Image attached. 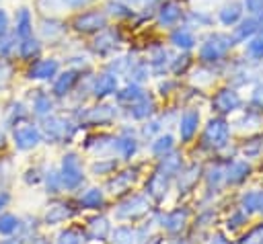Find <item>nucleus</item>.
Here are the masks:
<instances>
[{"label": "nucleus", "mask_w": 263, "mask_h": 244, "mask_svg": "<svg viewBox=\"0 0 263 244\" xmlns=\"http://www.w3.org/2000/svg\"><path fill=\"white\" fill-rule=\"evenodd\" d=\"M175 244H181V242H175Z\"/></svg>", "instance_id": "obj_59"}, {"label": "nucleus", "mask_w": 263, "mask_h": 244, "mask_svg": "<svg viewBox=\"0 0 263 244\" xmlns=\"http://www.w3.org/2000/svg\"><path fill=\"white\" fill-rule=\"evenodd\" d=\"M113 168H115V160H105V162H97V164H92V172H99V174L109 172V170H113Z\"/></svg>", "instance_id": "obj_43"}, {"label": "nucleus", "mask_w": 263, "mask_h": 244, "mask_svg": "<svg viewBox=\"0 0 263 244\" xmlns=\"http://www.w3.org/2000/svg\"><path fill=\"white\" fill-rule=\"evenodd\" d=\"M261 197H263V193H261V191H251V193H247V195L242 197V211H245V213L259 211Z\"/></svg>", "instance_id": "obj_29"}, {"label": "nucleus", "mask_w": 263, "mask_h": 244, "mask_svg": "<svg viewBox=\"0 0 263 244\" xmlns=\"http://www.w3.org/2000/svg\"><path fill=\"white\" fill-rule=\"evenodd\" d=\"M171 148H173V137H171V135H162V137H158V139L152 144V152H154L156 156H164Z\"/></svg>", "instance_id": "obj_36"}, {"label": "nucleus", "mask_w": 263, "mask_h": 244, "mask_svg": "<svg viewBox=\"0 0 263 244\" xmlns=\"http://www.w3.org/2000/svg\"><path fill=\"white\" fill-rule=\"evenodd\" d=\"M0 244H18L16 240H4V242H0Z\"/></svg>", "instance_id": "obj_55"}, {"label": "nucleus", "mask_w": 263, "mask_h": 244, "mask_svg": "<svg viewBox=\"0 0 263 244\" xmlns=\"http://www.w3.org/2000/svg\"><path fill=\"white\" fill-rule=\"evenodd\" d=\"M76 72H64L58 80H55V84H53V92L58 94V96H64V94H68L70 90H72V86L76 84Z\"/></svg>", "instance_id": "obj_21"}, {"label": "nucleus", "mask_w": 263, "mask_h": 244, "mask_svg": "<svg viewBox=\"0 0 263 244\" xmlns=\"http://www.w3.org/2000/svg\"><path fill=\"white\" fill-rule=\"evenodd\" d=\"M12 139L18 150H31L41 141V133L31 123H16V127L12 131Z\"/></svg>", "instance_id": "obj_4"}, {"label": "nucleus", "mask_w": 263, "mask_h": 244, "mask_svg": "<svg viewBox=\"0 0 263 244\" xmlns=\"http://www.w3.org/2000/svg\"><path fill=\"white\" fill-rule=\"evenodd\" d=\"M60 178H62V185L66 189H76L82 182V166H80V160H78L76 154L70 152V154L64 156Z\"/></svg>", "instance_id": "obj_2"}, {"label": "nucleus", "mask_w": 263, "mask_h": 244, "mask_svg": "<svg viewBox=\"0 0 263 244\" xmlns=\"http://www.w3.org/2000/svg\"><path fill=\"white\" fill-rule=\"evenodd\" d=\"M249 172H251V166L247 162H232L226 170V180L230 185H238L249 176Z\"/></svg>", "instance_id": "obj_17"}, {"label": "nucleus", "mask_w": 263, "mask_h": 244, "mask_svg": "<svg viewBox=\"0 0 263 244\" xmlns=\"http://www.w3.org/2000/svg\"><path fill=\"white\" fill-rule=\"evenodd\" d=\"M117 47V35L113 31H105L95 39V49L99 53H109Z\"/></svg>", "instance_id": "obj_20"}, {"label": "nucleus", "mask_w": 263, "mask_h": 244, "mask_svg": "<svg viewBox=\"0 0 263 244\" xmlns=\"http://www.w3.org/2000/svg\"><path fill=\"white\" fill-rule=\"evenodd\" d=\"M33 35V21H31V12L27 8H21L16 12V37L23 41L27 37Z\"/></svg>", "instance_id": "obj_15"}, {"label": "nucleus", "mask_w": 263, "mask_h": 244, "mask_svg": "<svg viewBox=\"0 0 263 244\" xmlns=\"http://www.w3.org/2000/svg\"><path fill=\"white\" fill-rule=\"evenodd\" d=\"M164 57H168V51H166L164 47H156V49L152 51V55H150V64L154 66V70H156V72H160V70H162Z\"/></svg>", "instance_id": "obj_37"}, {"label": "nucleus", "mask_w": 263, "mask_h": 244, "mask_svg": "<svg viewBox=\"0 0 263 244\" xmlns=\"http://www.w3.org/2000/svg\"><path fill=\"white\" fill-rule=\"evenodd\" d=\"M0 144H2V133H0Z\"/></svg>", "instance_id": "obj_58"}, {"label": "nucleus", "mask_w": 263, "mask_h": 244, "mask_svg": "<svg viewBox=\"0 0 263 244\" xmlns=\"http://www.w3.org/2000/svg\"><path fill=\"white\" fill-rule=\"evenodd\" d=\"M158 129H160V125H158L156 121H152V123H148V125L144 127V135H146V137H150V135H154Z\"/></svg>", "instance_id": "obj_51"}, {"label": "nucleus", "mask_w": 263, "mask_h": 244, "mask_svg": "<svg viewBox=\"0 0 263 244\" xmlns=\"http://www.w3.org/2000/svg\"><path fill=\"white\" fill-rule=\"evenodd\" d=\"M105 25H107V16H105L103 12H99V10L84 12V14L76 16V21H74L76 31H80V33H92V31H101Z\"/></svg>", "instance_id": "obj_6"}, {"label": "nucleus", "mask_w": 263, "mask_h": 244, "mask_svg": "<svg viewBox=\"0 0 263 244\" xmlns=\"http://www.w3.org/2000/svg\"><path fill=\"white\" fill-rule=\"evenodd\" d=\"M232 45H234V39H232V37L222 35V33H214V35H210V37L203 41V45L199 47V59L205 62V64H214V62H218L220 57H224L226 51H228Z\"/></svg>", "instance_id": "obj_1"}, {"label": "nucleus", "mask_w": 263, "mask_h": 244, "mask_svg": "<svg viewBox=\"0 0 263 244\" xmlns=\"http://www.w3.org/2000/svg\"><path fill=\"white\" fill-rule=\"evenodd\" d=\"M212 107H214V111H218V113H232V111H236V109L240 107V96H238L234 90L224 88V90L216 92V96H214V100H212Z\"/></svg>", "instance_id": "obj_7"}, {"label": "nucleus", "mask_w": 263, "mask_h": 244, "mask_svg": "<svg viewBox=\"0 0 263 244\" xmlns=\"http://www.w3.org/2000/svg\"><path fill=\"white\" fill-rule=\"evenodd\" d=\"M259 211L263 213V197H261V205H259Z\"/></svg>", "instance_id": "obj_56"}, {"label": "nucleus", "mask_w": 263, "mask_h": 244, "mask_svg": "<svg viewBox=\"0 0 263 244\" xmlns=\"http://www.w3.org/2000/svg\"><path fill=\"white\" fill-rule=\"evenodd\" d=\"M55 72H58V62L47 57V59H39V62H35L31 66L29 78H33V80H49L51 76H55Z\"/></svg>", "instance_id": "obj_10"}, {"label": "nucleus", "mask_w": 263, "mask_h": 244, "mask_svg": "<svg viewBox=\"0 0 263 244\" xmlns=\"http://www.w3.org/2000/svg\"><path fill=\"white\" fill-rule=\"evenodd\" d=\"M185 221H187V211L183 209H175L173 213H168L164 219H162V226L168 230V232H179L183 226H185Z\"/></svg>", "instance_id": "obj_22"}, {"label": "nucleus", "mask_w": 263, "mask_h": 244, "mask_svg": "<svg viewBox=\"0 0 263 244\" xmlns=\"http://www.w3.org/2000/svg\"><path fill=\"white\" fill-rule=\"evenodd\" d=\"M80 205H82V207H88V209L101 207V205H103V191H101V189H88V191L80 197Z\"/></svg>", "instance_id": "obj_24"}, {"label": "nucleus", "mask_w": 263, "mask_h": 244, "mask_svg": "<svg viewBox=\"0 0 263 244\" xmlns=\"http://www.w3.org/2000/svg\"><path fill=\"white\" fill-rule=\"evenodd\" d=\"M245 6L253 14H261L263 12V0H245Z\"/></svg>", "instance_id": "obj_46"}, {"label": "nucleus", "mask_w": 263, "mask_h": 244, "mask_svg": "<svg viewBox=\"0 0 263 244\" xmlns=\"http://www.w3.org/2000/svg\"><path fill=\"white\" fill-rule=\"evenodd\" d=\"M197 123H199V111L197 109H187L181 117V123H179V133H181V139L183 141H189L197 129Z\"/></svg>", "instance_id": "obj_11"}, {"label": "nucleus", "mask_w": 263, "mask_h": 244, "mask_svg": "<svg viewBox=\"0 0 263 244\" xmlns=\"http://www.w3.org/2000/svg\"><path fill=\"white\" fill-rule=\"evenodd\" d=\"M228 123L224 119H212L203 131V144L210 148H222L228 141Z\"/></svg>", "instance_id": "obj_3"}, {"label": "nucleus", "mask_w": 263, "mask_h": 244, "mask_svg": "<svg viewBox=\"0 0 263 244\" xmlns=\"http://www.w3.org/2000/svg\"><path fill=\"white\" fill-rule=\"evenodd\" d=\"M18 53H21V57L31 59L33 55H37V53H39V41H37V39H33V35H31V37H27V39H23V41H21V45H18Z\"/></svg>", "instance_id": "obj_27"}, {"label": "nucleus", "mask_w": 263, "mask_h": 244, "mask_svg": "<svg viewBox=\"0 0 263 244\" xmlns=\"http://www.w3.org/2000/svg\"><path fill=\"white\" fill-rule=\"evenodd\" d=\"M247 53H249L251 57H255V59H261V57H263V31H261V35H257V37H253V39L249 41Z\"/></svg>", "instance_id": "obj_35"}, {"label": "nucleus", "mask_w": 263, "mask_h": 244, "mask_svg": "<svg viewBox=\"0 0 263 244\" xmlns=\"http://www.w3.org/2000/svg\"><path fill=\"white\" fill-rule=\"evenodd\" d=\"M127 2H138V0H127Z\"/></svg>", "instance_id": "obj_57"}, {"label": "nucleus", "mask_w": 263, "mask_h": 244, "mask_svg": "<svg viewBox=\"0 0 263 244\" xmlns=\"http://www.w3.org/2000/svg\"><path fill=\"white\" fill-rule=\"evenodd\" d=\"M259 29V21L257 18H245L238 23V27H234V33H232V39L234 41H245L247 37H253Z\"/></svg>", "instance_id": "obj_16"}, {"label": "nucleus", "mask_w": 263, "mask_h": 244, "mask_svg": "<svg viewBox=\"0 0 263 244\" xmlns=\"http://www.w3.org/2000/svg\"><path fill=\"white\" fill-rule=\"evenodd\" d=\"M171 43H175V45L181 47V49H191V47L195 45V35H193L187 27H181V29H177V31L171 35Z\"/></svg>", "instance_id": "obj_19"}, {"label": "nucleus", "mask_w": 263, "mask_h": 244, "mask_svg": "<svg viewBox=\"0 0 263 244\" xmlns=\"http://www.w3.org/2000/svg\"><path fill=\"white\" fill-rule=\"evenodd\" d=\"M51 100H49V96L47 94H37L35 96V100H33V111L39 115V117H45V115H49L51 113Z\"/></svg>", "instance_id": "obj_31"}, {"label": "nucleus", "mask_w": 263, "mask_h": 244, "mask_svg": "<svg viewBox=\"0 0 263 244\" xmlns=\"http://www.w3.org/2000/svg\"><path fill=\"white\" fill-rule=\"evenodd\" d=\"M90 238H95V240H103L105 236H107V232H109V223H107V219L105 217H97V219H92L90 221Z\"/></svg>", "instance_id": "obj_30"}, {"label": "nucleus", "mask_w": 263, "mask_h": 244, "mask_svg": "<svg viewBox=\"0 0 263 244\" xmlns=\"http://www.w3.org/2000/svg\"><path fill=\"white\" fill-rule=\"evenodd\" d=\"M113 115H115L113 107H97V109H90V113H88L86 119L90 123H103V121H111Z\"/></svg>", "instance_id": "obj_28"}, {"label": "nucleus", "mask_w": 263, "mask_h": 244, "mask_svg": "<svg viewBox=\"0 0 263 244\" xmlns=\"http://www.w3.org/2000/svg\"><path fill=\"white\" fill-rule=\"evenodd\" d=\"M66 6H70V8H78V6H82V4H86L88 0H62Z\"/></svg>", "instance_id": "obj_53"}, {"label": "nucleus", "mask_w": 263, "mask_h": 244, "mask_svg": "<svg viewBox=\"0 0 263 244\" xmlns=\"http://www.w3.org/2000/svg\"><path fill=\"white\" fill-rule=\"evenodd\" d=\"M146 94H144V90L138 86V84H129V86H125L123 90H119L117 92V100L119 103H138L140 98H144Z\"/></svg>", "instance_id": "obj_23"}, {"label": "nucleus", "mask_w": 263, "mask_h": 244, "mask_svg": "<svg viewBox=\"0 0 263 244\" xmlns=\"http://www.w3.org/2000/svg\"><path fill=\"white\" fill-rule=\"evenodd\" d=\"M45 182H47V189H49V193H55V191H58V185L62 182V178H60L55 172H47V178H45Z\"/></svg>", "instance_id": "obj_45"}, {"label": "nucleus", "mask_w": 263, "mask_h": 244, "mask_svg": "<svg viewBox=\"0 0 263 244\" xmlns=\"http://www.w3.org/2000/svg\"><path fill=\"white\" fill-rule=\"evenodd\" d=\"M70 205H66V203H53V205H49V209H47V213H45V221L47 223H62L66 217H70Z\"/></svg>", "instance_id": "obj_18"}, {"label": "nucleus", "mask_w": 263, "mask_h": 244, "mask_svg": "<svg viewBox=\"0 0 263 244\" xmlns=\"http://www.w3.org/2000/svg\"><path fill=\"white\" fill-rule=\"evenodd\" d=\"M197 176H199V168L197 166H191L185 174H181V180H179V189L181 191H185L193 180H197Z\"/></svg>", "instance_id": "obj_38"}, {"label": "nucleus", "mask_w": 263, "mask_h": 244, "mask_svg": "<svg viewBox=\"0 0 263 244\" xmlns=\"http://www.w3.org/2000/svg\"><path fill=\"white\" fill-rule=\"evenodd\" d=\"M240 14H242V6L238 4V2H228V4H224L220 10H218V18H220V23L222 25H234V23H238L240 21Z\"/></svg>", "instance_id": "obj_14"}, {"label": "nucleus", "mask_w": 263, "mask_h": 244, "mask_svg": "<svg viewBox=\"0 0 263 244\" xmlns=\"http://www.w3.org/2000/svg\"><path fill=\"white\" fill-rule=\"evenodd\" d=\"M132 180H134V172H132V170L121 172V174H117L113 180H109V189H111L113 195H115V193H121V191L127 189V185H132Z\"/></svg>", "instance_id": "obj_26"}, {"label": "nucleus", "mask_w": 263, "mask_h": 244, "mask_svg": "<svg viewBox=\"0 0 263 244\" xmlns=\"http://www.w3.org/2000/svg\"><path fill=\"white\" fill-rule=\"evenodd\" d=\"M6 29H8V14H6V10L0 8V37L6 35Z\"/></svg>", "instance_id": "obj_49"}, {"label": "nucleus", "mask_w": 263, "mask_h": 244, "mask_svg": "<svg viewBox=\"0 0 263 244\" xmlns=\"http://www.w3.org/2000/svg\"><path fill=\"white\" fill-rule=\"evenodd\" d=\"M247 219V215H245V211H238V213H234L230 219H228V226H232V228H238L242 221Z\"/></svg>", "instance_id": "obj_48"}, {"label": "nucleus", "mask_w": 263, "mask_h": 244, "mask_svg": "<svg viewBox=\"0 0 263 244\" xmlns=\"http://www.w3.org/2000/svg\"><path fill=\"white\" fill-rule=\"evenodd\" d=\"M220 176H222V170H220L218 166H214V168L210 170V176H208V178H210V185H212V182H214V185H218Z\"/></svg>", "instance_id": "obj_52"}, {"label": "nucleus", "mask_w": 263, "mask_h": 244, "mask_svg": "<svg viewBox=\"0 0 263 244\" xmlns=\"http://www.w3.org/2000/svg\"><path fill=\"white\" fill-rule=\"evenodd\" d=\"M72 131H74L72 123H68L62 117H49L45 121V133L49 139H66L72 135Z\"/></svg>", "instance_id": "obj_9"}, {"label": "nucleus", "mask_w": 263, "mask_h": 244, "mask_svg": "<svg viewBox=\"0 0 263 244\" xmlns=\"http://www.w3.org/2000/svg\"><path fill=\"white\" fill-rule=\"evenodd\" d=\"M189 18H193L197 25H208V23H210V16H208V14H203V12H199V10L191 12V14H189Z\"/></svg>", "instance_id": "obj_47"}, {"label": "nucleus", "mask_w": 263, "mask_h": 244, "mask_svg": "<svg viewBox=\"0 0 263 244\" xmlns=\"http://www.w3.org/2000/svg\"><path fill=\"white\" fill-rule=\"evenodd\" d=\"M8 80H10V66L4 59H0V88L6 86Z\"/></svg>", "instance_id": "obj_44"}, {"label": "nucleus", "mask_w": 263, "mask_h": 244, "mask_svg": "<svg viewBox=\"0 0 263 244\" xmlns=\"http://www.w3.org/2000/svg\"><path fill=\"white\" fill-rule=\"evenodd\" d=\"M150 209V205H148V201L144 199V197H140V195H136V197H132V199H127V201H123L119 207H117V211H115V215L119 217V219H136V217H140V215H144L146 211Z\"/></svg>", "instance_id": "obj_5"}, {"label": "nucleus", "mask_w": 263, "mask_h": 244, "mask_svg": "<svg viewBox=\"0 0 263 244\" xmlns=\"http://www.w3.org/2000/svg\"><path fill=\"white\" fill-rule=\"evenodd\" d=\"M136 234L132 228H117L113 232V244H134L136 240Z\"/></svg>", "instance_id": "obj_34"}, {"label": "nucleus", "mask_w": 263, "mask_h": 244, "mask_svg": "<svg viewBox=\"0 0 263 244\" xmlns=\"http://www.w3.org/2000/svg\"><path fill=\"white\" fill-rule=\"evenodd\" d=\"M6 203H8V195H6V193H0V209H2Z\"/></svg>", "instance_id": "obj_54"}, {"label": "nucleus", "mask_w": 263, "mask_h": 244, "mask_svg": "<svg viewBox=\"0 0 263 244\" xmlns=\"http://www.w3.org/2000/svg\"><path fill=\"white\" fill-rule=\"evenodd\" d=\"M117 90V76L115 74H101L97 80H95V86H92V94L95 96H107L111 92Z\"/></svg>", "instance_id": "obj_13"}, {"label": "nucleus", "mask_w": 263, "mask_h": 244, "mask_svg": "<svg viewBox=\"0 0 263 244\" xmlns=\"http://www.w3.org/2000/svg\"><path fill=\"white\" fill-rule=\"evenodd\" d=\"M181 16H183V8H181L177 2H166V4H162L160 10H158V23L164 25V27L177 25Z\"/></svg>", "instance_id": "obj_12"}, {"label": "nucleus", "mask_w": 263, "mask_h": 244, "mask_svg": "<svg viewBox=\"0 0 263 244\" xmlns=\"http://www.w3.org/2000/svg\"><path fill=\"white\" fill-rule=\"evenodd\" d=\"M12 41H14L12 37H6V35H2V37H0V59H2V57H6V55L14 49V43H12Z\"/></svg>", "instance_id": "obj_42"}, {"label": "nucleus", "mask_w": 263, "mask_h": 244, "mask_svg": "<svg viewBox=\"0 0 263 244\" xmlns=\"http://www.w3.org/2000/svg\"><path fill=\"white\" fill-rule=\"evenodd\" d=\"M117 144L113 146V148H117V152L123 156V158H129L134 152H136V148H138V144H136V139L134 137H119V139H115Z\"/></svg>", "instance_id": "obj_32"}, {"label": "nucleus", "mask_w": 263, "mask_h": 244, "mask_svg": "<svg viewBox=\"0 0 263 244\" xmlns=\"http://www.w3.org/2000/svg\"><path fill=\"white\" fill-rule=\"evenodd\" d=\"M240 244H263V226H259V228H255L253 232H249V234L240 240Z\"/></svg>", "instance_id": "obj_40"}, {"label": "nucleus", "mask_w": 263, "mask_h": 244, "mask_svg": "<svg viewBox=\"0 0 263 244\" xmlns=\"http://www.w3.org/2000/svg\"><path fill=\"white\" fill-rule=\"evenodd\" d=\"M18 228H21V223H18V219L14 215H10V213L0 215V234L8 236V234H14Z\"/></svg>", "instance_id": "obj_33"}, {"label": "nucleus", "mask_w": 263, "mask_h": 244, "mask_svg": "<svg viewBox=\"0 0 263 244\" xmlns=\"http://www.w3.org/2000/svg\"><path fill=\"white\" fill-rule=\"evenodd\" d=\"M253 103H257V105L263 107V84H259V86L253 90Z\"/></svg>", "instance_id": "obj_50"}, {"label": "nucleus", "mask_w": 263, "mask_h": 244, "mask_svg": "<svg viewBox=\"0 0 263 244\" xmlns=\"http://www.w3.org/2000/svg\"><path fill=\"white\" fill-rule=\"evenodd\" d=\"M171 176H173V172H168V170H164V168L160 166V168L150 176V180H148V185H146L148 195H152L154 199L164 197V193H166V189H168V182H171Z\"/></svg>", "instance_id": "obj_8"}, {"label": "nucleus", "mask_w": 263, "mask_h": 244, "mask_svg": "<svg viewBox=\"0 0 263 244\" xmlns=\"http://www.w3.org/2000/svg\"><path fill=\"white\" fill-rule=\"evenodd\" d=\"M152 107H154V105H152V100L144 96V98H140L138 103H134V105H132L129 115H132L134 119H144V117H148V115L152 113Z\"/></svg>", "instance_id": "obj_25"}, {"label": "nucleus", "mask_w": 263, "mask_h": 244, "mask_svg": "<svg viewBox=\"0 0 263 244\" xmlns=\"http://www.w3.org/2000/svg\"><path fill=\"white\" fill-rule=\"evenodd\" d=\"M129 76H132L136 82H142V80H146V78H148V66H146V64H138L136 68H132Z\"/></svg>", "instance_id": "obj_41"}, {"label": "nucleus", "mask_w": 263, "mask_h": 244, "mask_svg": "<svg viewBox=\"0 0 263 244\" xmlns=\"http://www.w3.org/2000/svg\"><path fill=\"white\" fill-rule=\"evenodd\" d=\"M58 244H82V236L76 230H66L60 234Z\"/></svg>", "instance_id": "obj_39"}]
</instances>
